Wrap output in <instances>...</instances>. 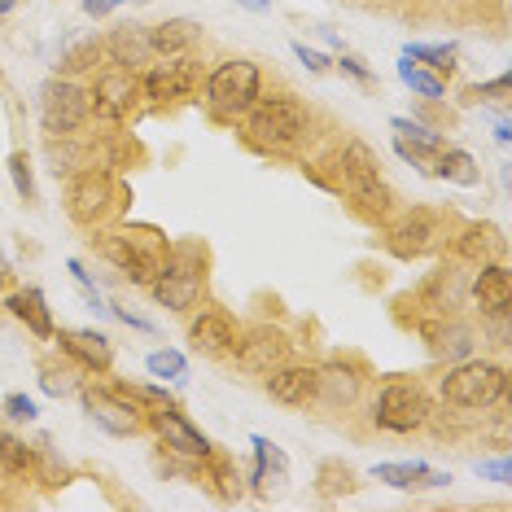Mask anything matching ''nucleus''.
Masks as SVG:
<instances>
[{
    "instance_id": "obj_31",
    "label": "nucleus",
    "mask_w": 512,
    "mask_h": 512,
    "mask_svg": "<svg viewBox=\"0 0 512 512\" xmlns=\"http://www.w3.org/2000/svg\"><path fill=\"white\" fill-rule=\"evenodd\" d=\"M403 57H416V62H429V66H438V71H451V57H456V49H442V44H407V53Z\"/></svg>"
},
{
    "instance_id": "obj_37",
    "label": "nucleus",
    "mask_w": 512,
    "mask_h": 512,
    "mask_svg": "<svg viewBox=\"0 0 512 512\" xmlns=\"http://www.w3.org/2000/svg\"><path fill=\"white\" fill-rule=\"evenodd\" d=\"M294 53H298V62H307L311 66V71H329V57H324V53H316V49H307V44H294Z\"/></svg>"
},
{
    "instance_id": "obj_3",
    "label": "nucleus",
    "mask_w": 512,
    "mask_h": 512,
    "mask_svg": "<svg viewBox=\"0 0 512 512\" xmlns=\"http://www.w3.org/2000/svg\"><path fill=\"white\" fill-rule=\"evenodd\" d=\"M246 132L254 145L263 149H289L307 132V110L298 101H285V97H267V101H254L246 110Z\"/></svg>"
},
{
    "instance_id": "obj_18",
    "label": "nucleus",
    "mask_w": 512,
    "mask_h": 512,
    "mask_svg": "<svg viewBox=\"0 0 512 512\" xmlns=\"http://www.w3.org/2000/svg\"><path fill=\"white\" fill-rule=\"evenodd\" d=\"M62 346H66V355H75L88 372H110V364H114L110 337L97 333V329H66L62 333Z\"/></svg>"
},
{
    "instance_id": "obj_17",
    "label": "nucleus",
    "mask_w": 512,
    "mask_h": 512,
    "mask_svg": "<svg viewBox=\"0 0 512 512\" xmlns=\"http://www.w3.org/2000/svg\"><path fill=\"white\" fill-rule=\"evenodd\" d=\"M189 342L202 355H232V346H237V324H232L224 311H202L189 329Z\"/></svg>"
},
{
    "instance_id": "obj_21",
    "label": "nucleus",
    "mask_w": 512,
    "mask_h": 512,
    "mask_svg": "<svg viewBox=\"0 0 512 512\" xmlns=\"http://www.w3.org/2000/svg\"><path fill=\"white\" fill-rule=\"evenodd\" d=\"M377 482L399 486V491H425V486H447L451 473H438L429 464H377Z\"/></svg>"
},
{
    "instance_id": "obj_1",
    "label": "nucleus",
    "mask_w": 512,
    "mask_h": 512,
    "mask_svg": "<svg viewBox=\"0 0 512 512\" xmlns=\"http://www.w3.org/2000/svg\"><path fill=\"white\" fill-rule=\"evenodd\" d=\"M508 372L491 364V359H464L442 377V399L456 407H491L504 399Z\"/></svg>"
},
{
    "instance_id": "obj_14",
    "label": "nucleus",
    "mask_w": 512,
    "mask_h": 512,
    "mask_svg": "<svg viewBox=\"0 0 512 512\" xmlns=\"http://www.w3.org/2000/svg\"><path fill=\"white\" fill-rule=\"evenodd\" d=\"M110 206V176L106 171H84L71 184V219L75 224H97Z\"/></svg>"
},
{
    "instance_id": "obj_35",
    "label": "nucleus",
    "mask_w": 512,
    "mask_h": 512,
    "mask_svg": "<svg viewBox=\"0 0 512 512\" xmlns=\"http://www.w3.org/2000/svg\"><path fill=\"white\" fill-rule=\"evenodd\" d=\"M5 412L14 416V421H36V403H31L27 394H9V399H5Z\"/></svg>"
},
{
    "instance_id": "obj_44",
    "label": "nucleus",
    "mask_w": 512,
    "mask_h": 512,
    "mask_svg": "<svg viewBox=\"0 0 512 512\" xmlns=\"http://www.w3.org/2000/svg\"><path fill=\"white\" fill-rule=\"evenodd\" d=\"M9 9H14V0H0V14H9Z\"/></svg>"
},
{
    "instance_id": "obj_33",
    "label": "nucleus",
    "mask_w": 512,
    "mask_h": 512,
    "mask_svg": "<svg viewBox=\"0 0 512 512\" xmlns=\"http://www.w3.org/2000/svg\"><path fill=\"white\" fill-rule=\"evenodd\" d=\"M40 386L53 394V399H62V394H71L75 390V377L66 368H44V377H40Z\"/></svg>"
},
{
    "instance_id": "obj_34",
    "label": "nucleus",
    "mask_w": 512,
    "mask_h": 512,
    "mask_svg": "<svg viewBox=\"0 0 512 512\" xmlns=\"http://www.w3.org/2000/svg\"><path fill=\"white\" fill-rule=\"evenodd\" d=\"M486 237H491V232H482V228H469V232H464V241H460V254H464V259H477V263H482L486 250H491V241H486Z\"/></svg>"
},
{
    "instance_id": "obj_8",
    "label": "nucleus",
    "mask_w": 512,
    "mask_h": 512,
    "mask_svg": "<svg viewBox=\"0 0 512 512\" xmlns=\"http://www.w3.org/2000/svg\"><path fill=\"white\" fill-rule=\"evenodd\" d=\"M101 254H106L123 276H132V281H141V285L154 281V272L162 267L158 250L141 246V237H132V232H110V237H101Z\"/></svg>"
},
{
    "instance_id": "obj_20",
    "label": "nucleus",
    "mask_w": 512,
    "mask_h": 512,
    "mask_svg": "<svg viewBox=\"0 0 512 512\" xmlns=\"http://www.w3.org/2000/svg\"><path fill=\"white\" fill-rule=\"evenodd\" d=\"M434 237H438L434 219H429V215H412V219H403V224L390 232V250L399 254V259H421V254L434 246Z\"/></svg>"
},
{
    "instance_id": "obj_29",
    "label": "nucleus",
    "mask_w": 512,
    "mask_h": 512,
    "mask_svg": "<svg viewBox=\"0 0 512 512\" xmlns=\"http://www.w3.org/2000/svg\"><path fill=\"white\" fill-rule=\"evenodd\" d=\"M145 368L162 381H176V377H184V355L180 351H154L145 359Z\"/></svg>"
},
{
    "instance_id": "obj_2",
    "label": "nucleus",
    "mask_w": 512,
    "mask_h": 512,
    "mask_svg": "<svg viewBox=\"0 0 512 512\" xmlns=\"http://www.w3.org/2000/svg\"><path fill=\"white\" fill-rule=\"evenodd\" d=\"M259 101V66L254 62H224L206 79V106L215 119H241Z\"/></svg>"
},
{
    "instance_id": "obj_41",
    "label": "nucleus",
    "mask_w": 512,
    "mask_h": 512,
    "mask_svg": "<svg viewBox=\"0 0 512 512\" xmlns=\"http://www.w3.org/2000/svg\"><path fill=\"white\" fill-rule=\"evenodd\" d=\"M114 5H123V0H84V9H88L92 18H97V14H110Z\"/></svg>"
},
{
    "instance_id": "obj_27",
    "label": "nucleus",
    "mask_w": 512,
    "mask_h": 512,
    "mask_svg": "<svg viewBox=\"0 0 512 512\" xmlns=\"http://www.w3.org/2000/svg\"><path fill=\"white\" fill-rule=\"evenodd\" d=\"M438 176L442 180H456V184H477V162L473 154H464V149H442L438 154Z\"/></svg>"
},
{
    "instance_id": "obj_23",
    "label": "nucleus",
    "mask_w": 512,
    "mask_h": 512,
    "mask_svg": "<svg viewBox=\"0 0 512 512\" xmlns=\"http://www.w3.org/2000/svg\"><path fill=\"white\" fill-rule=\"evenodd\" d=\"M425 337L434 346V355H447V359H469L473 351V329L447 320V324H425Z\"/></svg>"
},
{
    "instance_id": "obj_12",
    "label": "nucleus",
    "mask_w": 512,
    "mask_h": 512,
    "mask_svg": "<svg viewBox=\"0 0 512 512\" xmlns=\"http://www.w3.org/2000/svg\"><path fill=\"white\" fill-rule=\"evenodd\" d=\"M84 407H88V421L92 425H101L106 434L114 438H127V434H136V403L127 399V394H106V390H97V394H84Z\"/></svg>"
},
{
    "instance_id": "obj_38",
    "label": "nucleus",
    "mask_w": 512,
    "mask_h": 512,
    "mask_svg": "<svg viewBox=\"0 0 512 512\" xmlns=\"http://www.w3.org/2000/svg\"><path fill=\"white\" fill-rule=\"evenodd\" d=\"M477 473H482V477H495V482H508V477H512V464H508V460H486V464H477Z\"/></svg>"
},
{
    "instance_id": "obj_7",
    "label": "nucleus",
    "mask_w": 512,
    "mask_h": 512,
    "mask_svg": "<svg viewBox=\"0 0 512 512\" xmlns=\"http://www.w3.org/2000/svg\"><path fill=\"white\" fill-rule=\"evenodd\" d=\"M149 289H154V298L162 302V307L171 311H189L197 294H202V267L197 263H162L154 272V281H149Z\"/></svg>"
},
{
    "instance_id": "obj_16",
    "label": "nucleus",
    "mask_w": 512,
    "mask_h": 512,
    "mask_svg": "<svg viewBox=\"0 0 512 512\" xmlns=\"http://www.w3.org/2000/svg\"><path fill=\"white\" fill-rule=\"evenodd\" d=\"M473 302L482 316H499L512 307V276L504 263H482L473 276Z\"/></svg>"
},
{
    "instance_id": "obj_39",
    "label": "nucleus",
    "mask_w": 512,
    "mask_h": 512,
    "mask_svg": "<svg viewBox=\"0 0 512 512\" xmlns=\"http://www.w3.org/2000/svg\"><path fill=\"white\" fill-rule=\"evenodd\" d=\"M508 92V75H499V79H491V84H482L473 92V97H504Z\"/></svg>"
},
{
    "instance_id": "obj_9",
    "label": "nucleus",
    "mask_w": 512,
    "mask_h": 512,
    "mask_svg": "<svg viewBox=\"0 0 512 512\" xmlns=\"http://www.w3.org/2000/svg\"><path fill=\"white\" fill-rule=\"evenodd\" d=\"M136 101V71H123V66H114V71L97 75V84L88 92V106L97 110V119L106 123H119L127 110H132Z\"/></svg>"
},
{
    "instance_id": "obj_5",
    "label": "nucleus",
    "mask_w": 512,
    "mask_h": 512,
    "mask_svg": "<svg viewBox=\"0 0 512 512\" xmlns=\"http://www.w3.org/2000/svg\"><path fill=\"white\" fill-rule=\"evenodd\" d=\"M372 421L381 429H390V434H412V429H421L429 421L425 390L412 386V381H390V386L377 394V403H372Z\"/></svg>"
},
{
    "instance_id": "obj_19",
    "label": "nucleus",
    "mask_w": 512,
    "mask_h": 512,
    "mask_svg": "<svg viewBox=\"0 0 512 512\" xmlns=\"http://www.w3.org/2000/svg\"><path fill=\"white\" fill-rule=\"evenodd\" d=\"M110 62L123 66V71H141L145 62H154V44H149V31L145 27H119L106 44Z\"/></svg>"
},
{
    "instance_id": "obj_40",
    "label": "nucleus",
    "mask_w": 512,
    "mask_h": 512,
    "mask_svg": "<svg viewBox=\"0 0 512 512\" xmlns=\"http://www.w3.org/2000/svg\"><path fill=\"white\" fill-rule=\"evenodd\" d=\"M114 316H119L123 324H132V329H141V333H154V324H149L145 316H132V311H123V307H114Z\"/></svg>"
},
{
    "instance_id": "obj_24",
    "label": "nucleus",
    "mask_w": 512,
    "mask_h": 512,
    "mask_svg": "<svg viewBox=\"0 0 512 512\" xmlns=\"http://www.w3.org/2000/svg\"><path fill=\"white\" fill-rule=\"evenodd\" d=\"M9 311H14L36 337H53V316H49V307H44L40 289H22V294H14L9 298Z\"/></svg>"
},
{
    "instance_id": "obj_11",
    "label": "nucleus",
    "mask_w": 512,
    "mask_h": 512,
    "mask_svg": "<svg viewBox=\"0 0 512 512\" xmlns=\"http://www.w3.org/2000/svg\"><path fill=\"white\" fill-rule=\"evenodd\" d=\"M232 355H237V364L246 372H272L285 364L289 342H285V333H276V329H254L246 337H237Z\"/></svg>"
},
{
    "instance_id": "obj_22",
    "label": "nucleus",
    "mask_w": 512,
    "mask_h": 512,
    "mask_svg": "<svg viewBox=\"0 0 512 512\" xmlns=\"http://www.w3.org/2000/svg\"><path fill=\"white\" fill-rule=\"evenodd\" d=\"M149 44L154 57H171V53H189L197 44V22L193 18H167L158 27H149Z\"/></svg>"
},
{
    "instance_id": "obj_30",
    "label": "nucleus",
    "mask_w": 512,
    "mask_h": 512,
    "mask_svg": "<svg viewBox=\"0 0 512 512\" xmlns=\"http://www.w3.org/2000/svg\"><path fill=\"white\" fill-rule=\"evenodd\" d=\"M0 464H5V469H14V473L31 469V451H27V442L9 438L5 429H0Z\"/></svg>"
},
{
    "instance_id": "obj_28",
    "label": "nucleus",
    "mask_w": 512,
    "mask_h": 512,
    "mask_svg": "<svg viewBox=\"0 0 512 512\" xmlns=\"http://www.w3.org/2000/svg\"><path fill=\"white\" fill-rule=\"evenodd\" d=\"M399 79H403V84L412 88V92H421V97H429V101L442 97V84H438L434 75L416 71V66H412V57H403V62H399Z\"/></svg>"
},
{
    "instance_id": "obj_25",
    "label": "nucleus",
    "mask_w": 512,
    "mask_h": 512,
    "mask_svg": "<svg viewBox=\"0 0 512 512\" xmlns=\"http://www.w3.org/2000/svg\"><path fill=\"white\" fill-rule=\"evenodd\" d=\"M394 132H399V154H403V158L421 162V158H429V154H442V136L425 132L421 123H412V119H394Z\"/></svg>"
},
{
    "instance_id": "obj_32",
    "label": "nucleus",
    "mask_w": 512,
    "mask_h": 512,
    "mask_svg": "<svg viewBox=\"0 0 512 512\" xmlns=\"http://www.w3.org/2000/svg\"><path fill=\"white\" fill-rule=\"evenodd\" d=\"M9 180H14V189H18V197H36V180H31V162H27V154H14L9 158Z\"/></svg>"
},
{
    "instance_id": "obj_6",
    "label": "nucleus",
    "mask_w": 512,
    "mask_h": 512,
    "mask_svg": "<svg viewBox=\"0 0 512 512\" xmlns=\"http://www.w3.org/2000/svg\"><path fill=\"white\" fill-rule=\"evenodd\" d=\"M88 114H92L88 92L79 84H71V79H49V84L40 88V123H44V132L71 136L75 127H84Z\"/></svg>"
},
{
    "instance_id": "obj_36",
    "label": "nucleus",
    "mask_w": 512,
    "mask_h": 512,
    "mask_svg": "<svg viewBox=\"0 0 512 512\" xmlns=\"http://www.w3.org/2000/svg\"><path fill=\"white\" fill-rule=\"evenodd\" d=\"M97 62V44H79V49L66 57V66H71V71H84V66H92Z\"/></svg>"
},
{
    "instance_id": "obj_43",
    "label": "nucleus",
    "mask_w": 512,
    "mask_h": 512,
    "mask_svg": "<svg viewBox=\"0 0 512 512\" xmlns=\"http://www.w3.org/2000/svg\"><path fill=\"white\" fill-rule=\"evenodd\" d=\"M241 5H246V9H267L272 0H241Z\"/></svg>"
},
{
    "instance_id": "obj_13",
    "label": "nucleus",
    "mask_w": 512,
    "mask_h": 512,
    "mask_svg": "<svg viewBox=\"0 0 512 512\" xmlns=\"http://www.w3.org/2000/svg\"><path fill=\"white\" fill-rule=\"evenodd\" d=\"M149 421H154V429L167 438V447H176L180 456H193V460L211 456V442H206V434H197V429L184 421V416L171 403L167 407H154V412H149Z\"/></svg>"
},
{
    "instance_id": "obj_10",
    "label": "nucleus",
    "mask_w": 512,
    "mask_h": 512,
    "mask_svg": "<svg viewBox=\"0 0 512 512\" xmlns=\"http://www.w3.org/2000/svg\"><path fill=\"white\" fill-rule=\"evenodd\" d=\"M267 394L285 407H307L320 399V368H307V364H281L272 368L267 377Z\"/></svg>"
},
{
    "instance_id": "obj_26",
    "label": "nucleus",
    "mask_w": 512,
    "mask_h": 512,
    "mask_svg": "<svg viewBox=\"0 0 512 512\" xmlns=\"http://www.w3.org/2000/svg\"><path fill=\"white\" fill-rule=\"evenodd\" d=\"M250 447H254V456H259V473H254V482H276V486H281L289 477V464L281 456V447H272V442L259 438V434H254Z\"/></svg>"
},
{
    "instance_id": "obj_4",
    "label": "nucleus",
    "mask_w": 512,
    "mask_h": 512,
    "mask_svg": "<svg viewBox=\"0 0 512 512\" xmlns=\"http://www.w3.org/2000/svg\"><path fill=\"white\" fill-rule=\"evenodd\" d=\"M342 184H346V193L355 197L364 211H377V215H386L390 211V202H394V193L386 189V180H381V171H377V154L364 145V141H351L342 149Z\"/></svg>"
},
{
    "instance_id": "obj_15",
    "label": "nucleus",
    "mask_w": 512,
    "mask_h": 512,
    "mask_svg": "<svg viewBox=\"0 0 512 512\" xmlns=\"http://www.w3.org/2000/svg\"><path fill=\"white\" fill-rule=\"evenodd\" d=\"M193 88V62L184 53H171L167 62H158L154 71L145 75V97L149 101H176Z\"/></svg>"
},
{
    "instance_id": "obj_42",
    "label": "nucleus",
    "mask_w": 512,
    "mask_h": 512,
    "mask_svg": "<svg viewBox=\"0 0 512 512\" xmlns=\"http://www.w3.org/2000/svg\"><path fill=\"white\" fill-rule=\"evenodd\" d=\"M342 71H346V75H355V79H364V84H368V71L355 62V57H342Z\"/></svg>"
}]
</instances>
